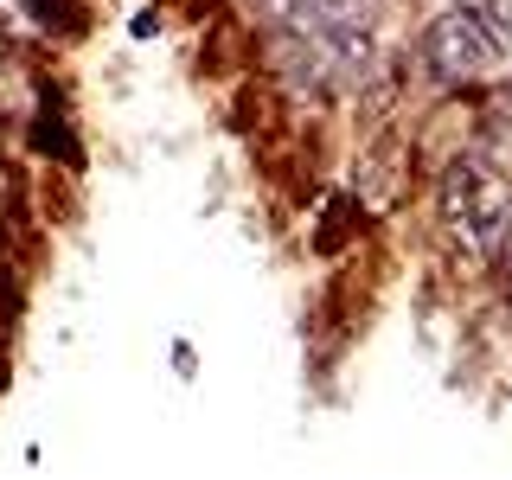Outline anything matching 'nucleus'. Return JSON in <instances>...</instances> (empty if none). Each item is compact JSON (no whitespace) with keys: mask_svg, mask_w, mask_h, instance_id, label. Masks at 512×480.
<instances>
[{"mask_svg":"<svg viewBox=\"0 0 512 480\" xmlns=\"http://www.w3.org/2000/svg\"><path fill=\"white\" fill-rule=\"evenodd\" d=\"M442 212L474 237V244H493V237L512 224V192L500 180V167L480 154H461L442 180Z\"/></svg>","mask_w":512,"mask_h":480,"instance_id":"f257e3e1","label":"nucleus"},{"mask_svg":"<svg viewBox=\"0 0 512 480\" xmlns=\"http://www.w3.org/2000/svg\"><path fill=\"white\" fill-rule=\"evenodd\" d=\"M423 52H429V71H436L442 84H468V77H480L500 58V32L480 20L474 7H448L442 20L429 26Z\"/></svg>","mask_w":512,"mask_h":480,"instance_id":"f03ea898","label":"nucleus"},{"mask_svg":"<svg viewBox=\"0 0 512 480\" xmlns=\"http://www.w3.org/2000/svg\"><path fill=\"white\" fill-rule=\"evenodd\" d=\"M352 212H359V205L333 199V212H327V224H320V231H314V250H320V256H333V250H340V237H346V224H352Z\"/></svg>","mask_w":512,"mask_h":480,"instance_id":"7ed1b4c3","label":"nucleus"},{"mask_svg":"<svg viewBox=\"0 0 512 480\" xmlns=\"http://www.w3.org/2000/svg\"><path fill=\"white\" fill-rule=\"evenodd\" d=\"M32 141H39V148H58V160H77V141L64 135V128H52V122H39V128H32Z\"/></svg>","mask_w":512,"mask_h":480,"instance_id":"20e7f679","label":"nucleus"},{"mask_svg":"<svg viewBox=\"0 0 512 480\" xmlns=\"http://www.w3.org/2000/svg\"><path fill=\"white\" fill-rule=\"evenodd\" d=\"M487 26H512V0H487V13H480Z\"/></svg>","mask_w":512,"mask_h":480,"instance_id":"39448f33","label":"nucleus"}]
</instances>
